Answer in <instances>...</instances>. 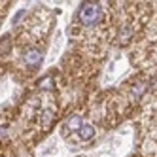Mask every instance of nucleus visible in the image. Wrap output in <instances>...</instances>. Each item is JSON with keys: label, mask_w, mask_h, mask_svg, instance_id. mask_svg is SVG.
Masks as SVG:
<instances>
[{"label": "nucleus", "mask_w": 157, "mask_h": 157, "mask_svg": "<svg viewBox=\"0 0 157 157\" xmlns=\"http://www.w3.org/2000/svg\"><path fill=\"white\" fill-rule=\"evenodd\" d=\"M42 59H44V53H42V49H36V48H30L23 53V61L29 66H38L42 63Z\"/></svg>", "instance_id": "f03ea898"}, {"label": "nucleus", "mask_w": 157, "mask_h": 157, "mask_svg": "<svg viewBox=\"0 0 157 157\" xmlns=\"http://www.w3.org/2000/svg\"><path fill=\"white\" fill-rule=\"evenodd\" d=\"M100 17H102V8L97 2H83L80 12H78V19H80V23L85 25V27L97 25L100 21Z\"/></svg>", "instance_id": "f257e3e1"}, {"label": "nucleus", "mask_w": 157, "mask_h": 157, "mask_svg": "<svg viewBox=\"0 0 157 157\" xmlns=\"http://www.w3.org/2000/svg\"><path fill=\"white\" fill-rule=\"evenodd\" d=\"M66 127H68L70 131H80L83 125H82V117L80 116H70L68 119H66Z\"/></svg>", "instance_id": "7ed1b4c3"}, {"label": "nucleus", "mask_w": 157, "mask_h": 157, "mask_svg": "<svg viewBox=\"0 0 157 157\" xmlns=\"http://www.w3.org/2000/svg\"><path fill=\"white\" fill-rule=\"evenodd\" d=\"M131 34H132V30H131L129 27H123V29L119 30V40H121V42H129V40H131Z\"/></svg>", "instance_id": "39448f33"}, {"label": "nucleus", "mask_w": 157, "mask_h": 157, "mask_svg": "<svg viewBox=\"0 0 157 157\" xmlns=\"http://www.w3.org/2000/svg\"><path fill=\"white\" fill-rule=\"evenodd\" d=\"M144 89H146V85H144V83H138L136 87L132 89V93H134V97H140V95L144 93Z\"/></svg>", "instance_id": "423d86ee"}, {"label": "nucleus", "mask_w": 157, "mask_h": 157, "mask_svg": "<svg viewBox=\"0 0 157 157\" xmlns=\"http://www.w3.org/2000/svg\"><path fill=\"white\" fill-rule=\"evenodd\" d=\"M78 132H80V138H82V140H89V138L95 136V127H93V125H83Z\"/></svg>", "instance_id": "20e7f679"}]
</instances>
